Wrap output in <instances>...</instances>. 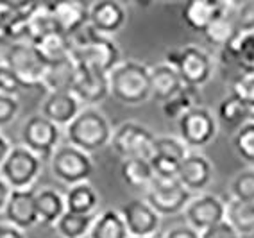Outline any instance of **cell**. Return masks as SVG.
<instances>
[{"label": "cell", "mask_w": 254, "mask_h": 238, "mask_svg": "<svg viewBox=\"0 0 254 238\" xmlns=\"http://www.w3.org/2000/svg\"><path fill=\"white\" fill-rule=\"evenodd\" d=\"M202 36H204V40L209 45L217 47L218 51L229 47L236 38L240 36V32H238V29H236V25H235V20H233V16H231V2H229V7H227L226 13H224L222 16H218V18L202 32Z\"/></svg>", "instance_id": "28"}, {"label": "cell", "mask_w": 254, "mask_h": 238, "mask_svg": "<svg viewBox=\"0 0 254 238\" xmlns=\"http://www.w3.org/2000/svg\"><path fill=\"white\" fill-rule=\"evenodd\" d=\"M66 211L77 215H97L99 208V193L90 183H81L68 186L64 193Z\"/></svg>", "instance_id": "24"}, {"label": "cell", "mask_w": 254, "mask_h": 238, "mask_svg": "<svg viewBox=\"0 0 254 238\" xmlns=\"http://www.w3.org/2000/svg\"><path fill=\"white\" fill-rule=\"evenodd\" d=\"M191 193L177 179L154 178L145 192V201L159 217H170L183 213L190 202Z\"/></svg>", "instance_id": "11"}, {"label": "cell", "mask_w": 254, "mask_h": 238, "mask_svg": "<svg viewBox=\"0 0 254 238\" xmlns=\"http://www.w3.org/2000/svg\"><path fill=\"white\" fill-rule=\"evenodd\" d=\"M66 140L79 151L93 154L111 145L113 127L97 108H82L81 113L64 127Z\"/></svg>", "instance_id": "2"}, {"label": "cell", "mask_w": 254, "mask_h": 238, "mask_svg": "<svg viewBox=\"0 0 254 238\" xmlns=\"http://www.w3.org/2000/svg\"><path fill=\"white\" fill-rule=\"evenodd\" d=\"M54 20L50 13V4H38L36 9L32 11L31 18L27 22V31H25V42L36 45L41 42L47 34L54 32Z\"/></svg>", "instance_id": "33"}, {"label": "cell", "mask_w": 254, "mask_h": 238, "mask_svg": "<svg viewBox=\"0 0 254 238\" xmlns=\"http://www.w3.org/2000/svg\"><path fill=\"white\" fill-rule=\"evenodd\" d=\"M154 140L156 136L149 127L138 122H124L117 129H113L111 147L122 158V161L132 158L150 160L154 151Z\"/></svg>", "instance_id": "9"}, {"label": "cell", "mask_w": 254, "mask_h": 238, "mask_svg": "<svg viewBox=\"0 0 254 238\" xmlns=\"http://www.w3.org/2000/svg\"><path fill=\"white\" fill-rule=\"evenodd\" d=\"M36 211L38 224L56 226V222L66 213L64 195L54 188H41L40 192H36Z\"/></svg>", "instance_id": "25"}, {"label": "cell", "mask_w": 254, "mask_h": 238, "mask_svg": "<svg viewBox=\"0 0 254 238\" xmlns=\"http://www.w3.org/2000/svg\"><path fill=\"white\" fill-rule=\"evenodd\" d=\"M229 7V2L222 0H191L186 2L181 9V20L186 27L193 32H202Z\"/></svg>", "instance_id": "18"}, {"label": "cell", "mask_w": 254, "mask_h": 238, "mask_svg": "<svg viewBox=\"0 0 254 238\" xmlns=\"http://www.w3.org/2000/svg\"><path fill=\"white\" fill-rule=\"evenodd\" d=\"M72 93L82 104V108H95L111 95L108 73L79 68V75L75 79Z\"/></svg>", "instance_id": "19"}, {"label": "cell", "mask_w": 254, "mask_h": 238, "mask_svg": "<svg viewBox=\"0 0 254 238\" xmlns=\"http://www.w3.org/2000/svg\"><path fill=\"white\" fill-rule=\"evenodd\" d=\"M11 147H13V145L9 143V140L0 133V169H2V165H4V161H5V158H7V154L11 152Z\"/></svg>", "instance_id": "45"}, {"label": "cell", "mask_w": 254, "mask_h": 238, "mask_svg": "<svg viewBox=\"0 0 254 238\" xmlns=\"http://www.w3.org/2000/svg\"><path fill=\"white\" fill-rule=\"evenodd\" d=\"M177 129L179 140L190 151H197L215 140L218 133V122L213 111L204 106H197L177 120Z\"/></svg>", "instance_id": "8"}, {"label": "cell", "mask_w": 254, "mask_h": 238, "mask_svg": "<svg viewBox=\"0 0 254 238\" xmlns=\"http://www.w3.org/2000/svg\"><path fill=\"white\" fill-rule=\"evenodd\" d=\"M82 110L73 93H49L41 104V113L58 127H66Z\"/></svg>", "instance_id": "20"}, {"label": "cell", "mask_w": 254, "mask_h": 238, "mask_svg": "<svg viewBox=\"0 0 254 238\" xmlns=\"http://www.w3.org/2000/svg\"><path fill=\"white\" fill-rule=\"evenodd\" d=\"M4 222L14 226L20 231H27L38 224V211H36V192L34 188L27 190H11L9 199L5 202V208L2 211Z\"/></svg>", "instance_id": "14"}, {"label": "cell", "mask_w": 254, "mask_h": 238, "mask_svg": "<svg viewBox=\"0 0 254 238\" xmlns=\"http://www.w3.org/2000/svg\"><path fill=\"white\" fill-rule=\"evenodd\" d=\"M0 238H27L23 231L16 229L7 222H0Z\"/></svg>", "instance_id": "44"}, {"label": "cell", "mask_w": 254, "mask_h": 238, "mask_svg": "<svg viewBox=\"0 0 254 238\" xmlns=\"http://www.w3.org/2000/svg\"><path fill=\"white\" fill-rule=\"evenodd\" d=\"M226 220L238 233L253 235L254 233V202H242L236 199L226 201Z\"/></svg>", "instance_id": "32"}, {"label": "cell", "mask_w": 254, "mask_h": 238, "mask_svg": "<svg viewBox=\"0 0 254 238\" xmlns=\"http://www.w3.org/2000/svg\"><path fill=\"white\" fill-rule=\"evenodd\" d=\"M118 211L126 222L129 237L145 238L158 235L161 217L150 208V204L145 199H131Z\"/></svg>", "instance_id": "13"}, {"label": "cell", "mask_w": 254, "mask_h": 238, "mask_svg": "<svg viewBox=\"0 0 254 238\" xmlns=\"http://www.w3.org/2000/svg\"><path fill=\"white\" fill-rule=\"evenodd\" d=\"M93 170L95 165L90 154L79 151L70 143H61L50 158V172L66 186L88 183Z\"/></svg>", "instance_id": "5"}, {"label": "cell", "mask_w": 254, "mask_h": 238, "mask_svg": "<svg viewBox=\"0 0 254 238\" xmlns=\"http://www.w3.org/2000/svg\"><path fill=\"white\" fill-rule=\"evenodd\" d=\"M159 238H200V233L191 229L190 226H176V228H170L163 237Z\"/></svg>", "instance_id": "43"}, {"label": "cell", "mask_w": 254, "mask_h": 238, "mask_svg": "<svg viewBox=\"0 0 254 238\" xmlns=\"http://www.w3.org/2000/svg\"><path fill=\"white\" fill-rule=\"evenodd\" d=\"M229 95L240 99L254 110V72H238L231 79Z\"/></svg>", "instance_id": "37"}, {"label": "cell", "mask_w": 254, "mask_h": 238, "mask_svg": "<svg viewBox=\"0 0 254 238\" xmlns=\"http://www.w3.org/2000/svg\"><path fill=\"white\" fill-rule=\"evenodd\" d=\"M77 75L79 66L70 56L63 61L47 64L41 77V86H45L49 93H72Z\"/></svg>", "instance_id": "21"}, {"label": "cell", "mask_w": 254, "mask_h": 238, "mask_svg": "<svg viewBox=\"0 0 254 238\" xmlns=\"http://www.w3.org/2000/svg\"><path fill=\"white\" fill-rule=\"evenodd\" d=\"M25 90V84L5 63L0 64V93L9 97H18Z\"/></svg>", "instance_id": "40"}, {"label": "cell", "mask_w": 254, "mask_h": 238, "mask_svg": "<svg viewBox=\"0 0 254 238\" xmlns=\"http://www.w3.org/2000/svg\"><path fill=\"white\" fill-rule=\"evenodd\" d=\"M224 63L235 64L238 72H254V32L240 34L229 47L220 51Z\"/></svg>", "instance_id": "26"}, {"label": "cell", "mask_w": 254, "mask_h": 238, "mask_svg": "<svg viewBox=\"0 0 254 238\" xmlns=\"http://www.w3.org/2000/svg\"><path fill=\"white\" fill-rule=\"evenodd\" d=\"M233 147L236 154L247 165H251V169H254V122H247L238 131H235Z\"/></svg>", "instance_id": "36"}, {"label": "cell", "mask_w": 254, "mask_h": 238, "mask_svg": "<svg viewBox=\"0 0 254 238\" xmlns=\"http://www.w3.org/2000/svg\"><path fill=\"white\" fill-rule=\"evenodd\" d=\"M43 161L23 145H13L0 169V178L11 190H27L36 183Z\"/></svg>", "instance_id": "7"}, {"label": "cell", "mask_w": 254, "mask_h": 238, "mask_svg": "<svg viewBox=\"0 0 254 238\" xmlns=\"http://www.w3.org/2000/svg\"><path fill=\"white\" fill-rule=\"evenodd\" d=\"M186 226L202 233L204 229L226 220V201L215 193H197L183 211Z\"/></svg>", "instance_id": "12"}, {"label": "cell", "mask_w": 254, "mask_h": 238, "mask_svg": "<svg viewBox=\"0 0 254 238\" xmlns=\"http://www.w3.org/2000/svg\"><path fill=\"white\" fill-rule=\"evenodd\" d=\"M50 13L56 31L73 38L79 31L90 25V4L79 0H66L50 4Z\"/></svg>", "instance_id": "16"}, {"label": "cell", "mask_w": 254, "mask_h": 238, "mask_svg": "<svg viewBox=\"0 0 254 238\" xmlns=\"http://www.w3.org/2000/svg\"><path fill=\"white\" fill-rule=\"evenodd\" d=\"M0 38H2V36H0Z\"/></svg>", "instance_id": "49"}, {"label": "cell", "mask_w": 254, "mask_h": 238, "mask_svg": "<svg viewBox=\"0 0 254 238\" xmlns=\"http://www.w3.org/2000/svg\"><path fill=\"white\" fill-rule=\"evenodd\" d=\"M127 23V11L117 0H100L90 4V25L100 36L111 38Z\"/></svg>", "instance_id": "17"}, {"label": "cell", "mask_w": 254, "mask_h": 238, "mask_svg": "<svg viewBox=\"0 0 254 238\" xmlns=\"http://www.w3.org/2000/svg\"><path fill=\"white\" fill-rule=\"evenodd\" d=\"M86 238H90V237H86Z\"/></svg>", "instance_id": "48"}, {"label": "cell", "mask_w": 254, "mask_h": 238, "mask_svg": "<svg viewBox=\"0 0 254 238\" xmlns=\"http://www.w3.org/2000/svg\"><path fill=\"white\" fill-rule=\"evenodd\" d=\"M200 101V90L191 86H183L181 92H177L172 99H168L167 102L161 104V111H163L165 119L168 120H179L185 117L188 111L197 108Z\"/></svg>", "instance_id": "31"}, {"label": "cell", "mask_w": 254, "mask_h": 238, "mask_svg": "<svg viewBox=\"0 0 254 238\" xmlns=\"http://www.w3.org/2000/svg\"><path fill=\"white\" fill-rule=\"evenodd\" d=\"M4 63L20 77L25 88L41 86V77L47 63L40 56L38 49L29 42L9 43L4 56Z\"/></svg>", "instance_id": "10"}, {"label": "cell", "mask_w": 254, "mask_h": 238, "mask_svg": "<svg viewBox=\"0 0 254 238\" xmlns=\"http://www.w3.org/2000/svg\"><path fill=\"white\" fill-rule=\"evenodd\" d=\"M231 197L242 202H254V169H245L231 181Z\"/></svg>", "instance_id": "38"}, {"label": "cell", "mask_w": 254, "mask_h": 238, "mask_svg": "<svg viewBox=\"0 0 254 238\" xmlns=\"http://www.w3.org/2000/svg\"><path fill=\"white\" fill-rule=\"evenodd\" d=\"M200 238H242V235L227 220H222V222L204 229L200 233Z\"/></svg>", "instance_id": "42"}, {"label": "cell", "mask_w": 254, "mask_h": 238, "mask_svg": "<svg viewBox=\"0 0 254 238\" xmlns=\"http://www.w3.org/2000/svg\"><path fill=\"white\" fill-rule=\"evenodd\" d=\"M190 149L176 136H156L154 140V151L152 158H165V160H174L183 163Z\"/></svg>", "instance_id": "35"}, {"label": "cell", "mask_w": 254, "mask_h": 238, "mask_svg": "<svg viewBox=\"0 0 254 238\" xmlns=\"http://www.w3.org/2000/svg\"><path fill=\"white\" fill-rule=\"evenodd\" d=\"M109 93L120 104L140 106L150 99V68L138 61H122L108 73Z\"/></svg>", "instance_id": "3"}, {"label": "cell", "mask_w": 254, "mask_h": 238, "mask_svg": "<svg viewBox=\"0 0 254 238\" xmlns=\"http://www.w3.org/2000/svg\"><path fill=\"white\" fill-rule=\"evenodd\" d=\"M20 145L36 154L41 161H50L61 145V127L52 124L43 115H32L25 120L20 131Z\"/></svg>", "instance_id": "6"}, {"label": "cell", "mask_w": 254, "mask_h": 238, "mask_svg": "<svg viewBox=\"0 0 254 238\" xmlns=\"http://www.w3.org/2000/svg\"><path fill=\"white\" fill-rule=\"evenodd\" d=\"M231 16L240 34L254 32V0L231 4Z\"/></svg>", "instance_id": "39"}, {"label": "cell", "mask_w": 254, "mask_h": 238, "mask_svg": "<svg viewBox=\"0 0 254 238\" xmlns=\"http://www.w3.org/2000/svg\"><path fill=\"white\" fill-rule=\"evenodd\" d=\"M213 179V165L204 154L197 151H190L179 167L177 181L193 195L204 193L206 188L211 184Z\"/></svg>", "instance_id": "15"}, {"label": "cell", "mask_w": 254, "mask_h": 238, "mask_svg": "<svg viewBox=\"0 0 254 238\" xmlns=\"http://www.w3.org/2000/svg\"><path fill=\"white\" fill-rule=\"evenodd\" d=\"M72 58L79 68L109 73L115 66L122 63V60H120L122 52L113 42V38L100 36L91 29V25H86L82 31H79L72 38Z\"/></svg>", "instance_id": "1"}, {"label": "cell", "mask_w": 254, "mask_h": 238, "mask_svg": "<svg viewBox=\"0 0 254 238\" xmlns=\"http://www.w3.org/2000/svg\"><path fill=\"white\" fill-rule=\"evenodd\" d=\"M90 238H129L126 222L118 210H104L95 217Z\"/></svg>", "instance_id": "30"}, {"label": "cell", "mask_w": 254, "mask_h": 238, "mask_svg": "<svg viewBox=\"0 0 254 238\" xmlns=\"http://www.w3.org/2000/svg\"><path fill=\"white\" fill-rule=\"evenodd\" d=\"M167 64L174 66L185 86L202 88L213 75V58L200 47L186 45L167 52Z\"/></svg>", "instance_id": "4"}, {"label": "cell", "mask_w": 254, "mask_h": 238, "mask_svg": "<svg viewBox=\"0 0 254 238\" xmlns=\"http://www.w3.org/2000/svg\"><path fill=\"white\" fill-rule=\"evenodd\" d=\"M183 86L185 83L181 81L177 70L170 64L161 63L150 68V99L163 104L177 92H181Z\"/></svg>", "instance_id": "22"}, {"label": "cell", "mask_w": 254, "mask_h": 238, "mask_svg": "<svg viewBox=\"0 0 254 238\" xmlns=\"http://www.w3.org/2000/svg\"><path fill=\"white\" fill-rule=\"evenodd\" d=\"M97 215H77L66 211L56 222V229L61 238H86L90 237L91 226Z\"/></svg>", "instance_id": "34"}, {"label": "cell", "mask_w": 254, "mask_h": 238, "mask_svg": "<svg viewBox=\"0 0 254 238\" xmlns=\"http://www.w3.org/2000/svg\"><path fill=\"white\" fill-rule=\"evenodd\" d=\"M20 113L18 97H9L0 93V129L13 124Z\"/></svg>", "instance_id": "41"}, {"label": "cell", "mask_w": 254, "mask_h": 238, "mask_svg": "<svg viewBox=\"0 0 254 238\" xmlns=\"http://www.w3.org/2000/svg\"><path fill=\"white\" fill-rule=\"evenodd\" d=\"M215 117H217V122H220L222 125L238 131L247 122H254V110L240 99L227 93V97H224L218 104Z\"/></svg>", "instance_id": "23"}, {"label": "cell", "mask_w": 254, "mask_h": 238, "mask_svg": "<svg viewBox=\"0 0 254 238\" xmlns=\"http://www.w3.org/2000/svg\"><path fill=\"white\" fill-rule=\"evenodd\" d=\"M120 178L127 186L147 192V188L154 179V170L150 165V160H141V158L124 160L120 163Z\"/></svg>", "instance_id": "27"}, {"label": "cell", "mask_w": 254, "mask_h": 238, "mask_svg": "<svg viewBox=\"0 0 254 238\" xmlns=\"http://www.w3.org/2000/svg\"><path fill=\"white\" fill-rule=\"evenodd\" d=\"M9 193H11V188L7 186V183H5L4 179L0 178V213L4 211L5 202H7V199H9Z\"/></svg>", "instance_id": "46"}, {"label": "cell", "mask_w": 254, "mask_h": 238, "mask_svg": "<svg viewBox=\"0 0 254 238\" xmlns=\"http://www.w3.org/2000/svg\"><path fill=\"white\" fill-rule=\"evenodd\" d=\"M129 238H136V237H129ZM145 238H159V237L156 235V237H145Z\"/></svg>", "instance_id": "47"}, {"label": "cell", "mask_w": 254, "mask_h": 238, "mask_svg": "<svg viewBox=\"0 0 254 238\" xmlns=\"http://www.w3.org/2000/svg\"><path fill=\"white\" fill-rule=\"evenodd\" d=\"M40 52V56L43 58L47 64L50 63H58V61H63L66 58L72 56V51H73V42L72 38L63 34V32L59 31H54L47 34L41 42H38L34 45Z\"/></svg>", "instance_id": "29"}]
</instances>
